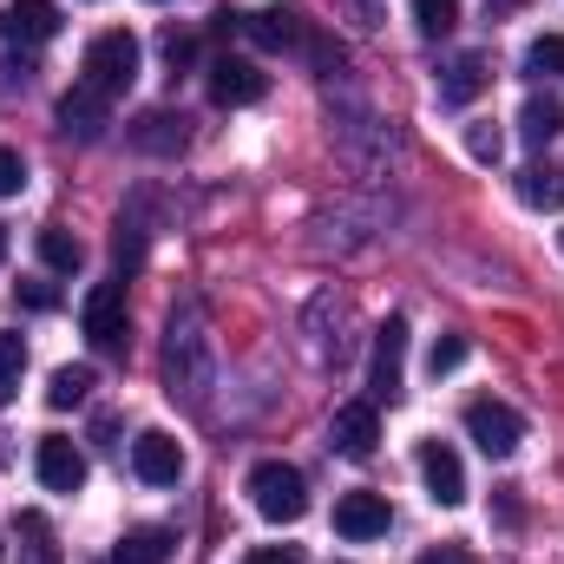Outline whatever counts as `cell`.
Masks as SVG:
<instances>
[{"instance_id": "cell-13", "label": "cell", "mask_w": 564, "mask_h": 564, "mask_svg": "<svg viewBox=\"0 0 564 564\" xmlns=\"http://www.w3.org/2000/svg\"><path fill=\"white\" fill-rule=\"evenodd\" d=\"M421 479L433 492V506H459L466 499V466H459V453L446 440H426L421 446Z\"/></svg>"}, {"instance_id": "cell-21", "label": "cell", "mask_w": 564, "mask_h": 564, "mask_svg": "<svg viewBox=\"0 0 564 564\" xmlns=\"http://www.w3.org/2000/svg\"><path fill=\"white\" fill-rule=\"evenodd\" d=\"M20 564H59V545H53L46 512H20Z\"/></svg>"}, {"instance_id": "cell-22", "label": "cell", "mask_w": 564, "mask_h": 564, "mask_svg": "<svg viewBox=\"0 0 564 564\" xmlns=\"http://www.w3.org/2000/svg\"><path fill=\"white\" fill-rule=\"evenodd\" d=\"M86 394H93V368H59V375L46 381V401H53V408H79Z\"/></svg>"}, {"instance_id": "cell-20", "label": "cell", "mask_w": 564, "mask_h": 564, "mask_svg": "<svg viewBox=\"0 0 564 564\" xmlns=\"http://www.w3.org/2000/svg\"><path fill=\"white\" fill-rule=\"evenodd\" d=\"M40 263H46V270H59V276H73V270L86 263V243H79L73 230L46 224V230H40Z\"/></svg>"}, {"instance_id": "cell-28", "label": "cell", "mask_w": 564, "mask_h": 564, "mask_svg": "<svg viewBox=\"0 0 564 564\" xmlns=\"http://www.w3.org/2000/svg\"><path fill=\"white\" fill-rule=\"evenodd\" d=\"M414 20H421V33H453L459 0H414Z\"/></svg>"}, {"instance_id": "cell-5", "label": "cell", "mask_w": 564, "mask_h": 564, "mask_svg": "<svg viewBox=\"0 0 564 564\" xmlns=\"http://www.w3.org/2000/svg\"><path fill=\"white\" fill-rule=\"evenodd\" d=\"M466 433L479 440V453H486V459H512V453H519V440H525V421H519L506 401H492V394H486V401H473V408H466Z\"/></svg>"}, {"instance_id": "cell-23", "label": "cell", "mask_w": 564, "mask_h": 564, "mask_svg": "<svg viewBox=\"0 0 564 564\" xmlns=\"http://www.w3.org/2000/svg\"><path fill=\"white\" fill-rule=\"evenodd\" d=\"M519 197H525L532 210H539V204H558V197H564L558 171H545V164H525V171H519Z\"/></svg>"}, {"instance_id": "cell-3", "label": "cell", "mask_w": 564, "mask_h": 564, "mask_svg": "<svg viewBox=\"0 0 564 564\" xmlns=\"http://www.w3.org/2000/svg\"><path fill=\"white\" fill-rule=\"evenodd\" d=\"M250 506H257L270 525H295V519L308 512V479H302L289 459H263V466L250 473Z\"/></svg>"}, {"instance_id": "cell-29", "label": "cell", "mask_w": 564, "mask_h": 564, "mask_svg": "<svg viewBox=\"0 0 564 564\" xmlns=\"http://www.w3.org/2000/svg\"><path fill=\"white\" fill-rule=\"evenodd\" d=\"M191 53H197V40H191V33H177V26H164V66H171V79L191 66Z\"/></svg>"}, {"instance_id": "cell-6", "label": "cell", "mask_w": 564, "mask_h": 564, "mask_svg": "<svg viewBox=\"0 0 564 564\" xmlns=\"http://www.w3.org/2000/svg\"><path fill=\"white\" fill-rule=\"evenodd\" d=\"M401 381H408V322H401V315H388V322L375 328L368 388H375V401H394V394H401Z\"/></svg>"}, {"instance_id": "cell-9", "label": "cell", "mask_w": 564, "mask_h": 564, "mask_svg": "<svg viewBox=\"0 0 564 564\" xmlns=\"http://www.w3.org/2000/svg\"><path fill=\"white\" fill-rule=\"evenodd\" d=\"M388 525H394V512H388V499L381 492H341L335 499V532L341 539H388Z\"/></svg>"}, {"instance_id": "cell-16", "label": "cell", "mask_w": 564, "mask_h": 564, "mask_svg": "<svg viewBox=\"0 0 564 564\" xmlns=\"http://www.w3.org/2000/svg\"><path fill=\"white\" fill-rule=\"evenodd\" d=\"M243 33L263 46V53H289V46H302L308 40V26L289 13V7H263V13H243Z\"/></svg>"}, {"instance_id": "cell-26", "label": "cell", "mask_w": 564, "mask_h": 564, "mask_svg": "<svg viewBox=\"0 0 564 564\" xmlns=\"http://www.w3.org/2000/svg\"><path fill=\"white\" fill-rule=\"evenodd\" d=\"M466 355H473V341H466V335H440V341L426 348V368H433V381H440V375H453Z\"/></svg>"}, {"instance_id": "cell-27", "label": "cell", "mask_w": 564, "mask_h": 564, "mask_svg": "<svg viewBox=\"0 0 564 564\" xmlns=\"http://www.w3.org/2000/svg\"><path fill=\"white\" fill-rule=\"evenodd\" d=\"M525 66H532V73H552V79H564V33H545V40H532Z\"/></svg>"}, {"instance_id": "cell-25", "label": "cell", "mask_w": 564, "mask_h": 564, "mask_svg": "<svg viewBox=\"0 0 564 564\" xmlns=\"http://www.w3.org/2000/svg\"><path fill=\"white\" fill-rule=\"evenodd\" d=\"M466 151H473L479 164H499V158H506V132H499L492 119H473V126H466Z\"/></svg>"}, {"instance_id": "cell-8", "label": "cell", "mask_w": 564, "mask_h": 564, "mask_svg": "<svg viewBox=\"0 0 564 564\" xmlns=\"http://www.w3.org/2000/svg\"><path fill=\"white\" fill-rule=\"evenodd\" d=\"M33 466H40V486H46V492H79V486H86V453H79L66 433H46L40 453H33Z\"/></svg>"}, {"instance_id": "cell-10", "label": "cell", "mask_w": 564, "mask_h": 564, "mask_svg": "<svg viewBox=\"0 0 564 564\" xmlns=\"http://www.w3.org/2000/svg\"><path fill=\"white\" fill-rule=\"evenodd\" d=\"M59 33V7L53 0H7L0 13V40L7 46H46Z\"/></svg>"}, {"instance_id": "cell-18", "label": "cell", "mask_w": 564, "mask_h": 564, "mask_svg": "<svg viewBox=\"0 0 564 564\" xmlns=\"http://www.w3.org/2000/svg\"><path fill=\"white\" fill-rule=\"evenodd\" d=\"M479 86H486V59H479V53H459V59L446 66V79H440V99H446V106H473Z\"/></svg>"}, {"instance_id": "cell-32", "label": "cell", "mask_w": 564, "mask_h": 564, "mask_svg": "<svg viewBox=\"0 0 564 564\" xmlns=\"http://www.w3.org/2000/svg\"><path fill=\"white\" fill-rule=\"evenodd\" d=\"M20 302H26V308H53L59 295H53V282H20Z\"/></svg>"}, {"instance_id": "cell-11", "label": "cell", "mask_w": 564, "mask_h": 564, "mask_svg": "<svg viewBox=\"0 0 564 564\" xmlns=\"http://www.w3.org/2000/svg\"><path fill=\"white\" fill-rule=\"evenodd\" d=\"M375 440H381L375 401H348V408H335V421H328V446H335L341 459H368Z\"/></svg>"}, {"instance_id": "cell-19", "label": "cell", "mask_w": 564, "mask_h": 564, "mask_svg": "<svg viewBox=\"0 0 564 564\" xmlns=\"http://www.w3.org/2000/svg\"><path fill=\"white\" fill-rule=\"evenodd\" d=\"M519 132H525V144H552L564 132V106L552 99V93H545V99L532 93V99H525V112H519Z\"/></svg>"}, {"instance_id": "cell-33", "label": "cell", "mask_w": 564, "mask_h": 564, "mask_svg": "<svg viewBox=\"0 0 564 564\" xmlns=\"http://www.w3.org/2000/svg\"><path fill=\"white\" fill-rule=\"evenodd\" d=\"M414 564H479L473 552H459V545H433L426 558H414Z\"/></svg>"}, {"instance_id": "cell-30", "label": "cell", "mask_w": 564, "mask_h": 564, "mask_svg": "<svg viewBox=\"0 0 564 564\" xmlns=\"http://www.w3.org/2000/svg\"><path fill=\"white\" fill-rule=\"evenodd\" d=\"M20 184H26V164H20V151H7V144H0V197H13Z\"/></svg>"}, {"instance_id": "cell-34", "label": "cell", "mask_w": 564, "mask_h": 564, "mask_svg": "<svg viewBox=\"0 0 564 564\" xmlns=\"http://www.w3.org/2000/svg\"><path fill=\"white\" fill-rule=\"evenodd\" d=\"M0 263H7V224H0Z\"/></svg>"}, {"instance_id": "cell-15", "label": "cell", "mask_w": 564, "mask_h": 564, "mask_svg": "<svg viewBox=\"0 0 564 564\" xmlns=\"http://www.w3.org/2000/svg\"><path fill=\"white\" fill-rule=\"evenodd\" d=\"M184 126H191L184 112L151 106V112H139V126H132V144H139V151H158V158H171V151H184V144H191V132H184Z\"/></svg>"}, {"instance_id": "cell-35", "label": "cell", "mask_w": 564, "mask_h": 564, "mask_svg": "<svg viewBox=\"0 0 564 564\" xmlns=\"http://www.w3.org/2000/svg\"><path fill=\"white\" fill-rule=\"evenodd\" d=\"M0 558H7V545H0Z\"/></svg>"}, {"instance_id": "cell-17", "label": "cell", "mask_w": 564, "mask_h": 564, "mask_svg": "<svg viewBox=\"0 0 564 564\" xmlns=\"http://www.w3.org/2000/svg\"><path fill=\"white\" fill-rule=\"evenodd\" d=\"M171 552H177L171 525H132V532L119 539V552H112V558H119V564H171Z\"/></svg>"}, {"instance_id": "cell-2", "label": "cell", "mask_w": 564, "mask_h": 564, "mask_svg": "<svg viewBox=\"0 0 564 564\" xmlns=\"http://www.w3.org/2000/svg\"><path fill=\"white\" fill-rule=\"evenodd\" d=\"M139 33H126V26H112V33H99L93 46H86V66H79V79L93 86V93H106V99H119L132 79H139Z\"/></svg>"}, {"instance_id": "cell-1", "label": "cell", "mask_w": 564, "mask_h": 564, "mask_svg": "<svg viewBox=\"0 0 564 564\" xmlns=\"http://www.w3.org/2000/svg\"><path fill=\"white\" fill-rule=\"evenodd\" d=\"M210 388V335L197 328V315H171V341H164V394L204 408Z\"/></svg>"}, {"instance_id": "cell-14", "label": "cell", "mask_w": 564, "mask_h": 564, "mask_svg": "<svg viewBox=\"0 0 564 564\" xmlns=\"http://www.w3.org/2000/svg\"><path fill=\"white\" fill-rule=\"evenodd\" d=\"M106 112H112V99H106V93H93L86 79H73V93L59 99V132L93 144L99 132H106Z\"/></svg>"}, {"instance_id": "cell-31", "label": "cell", "mask_w": 564, "mask_h": 564, "mask_svg": "<svg viewBox=\"0 0 564 564\" xmlns=\"http://www.w3.org/2000/svg\"><path fill=\"white\" fill-rule=\"evenodd\" d=\"M243 564H302L295 545H257V552H243Z\"/></svg>"}, {"instance_id": "cell-7", "label": "cell", "mask_w": 564, "mask_h": 564, "mask_svg": "<svg viewBox=\"0 0 564 564\" xmlns=\"http://www.w3.org/2000/svg\"><path fill=\"white\" fill-rule=\"evenodd\" d=\"M263 93H270V73H263L257 59L224 53V59L210 66V99H217V106H257Z\"/></svg>"}, {"instance_id": "cell-12", "label": "cell", "mask_w": 564, "mask_h": 564, "mask_svg": "<svg viewBox=\"0 0 564 564\" xmlns=\"http://www.w3.org/2000/svg\"><path fill=\"white\" fill-rule=\"evenodd\" d=\"M132 473L144 486H177L184 479V446L171 433H139L132 440Z\"/></svg>"}, {"instance_id": "cell-4", "label": "cell", "mask_w": 564, "mask_h": 564, "mask_svg": "<svg viewBox=\"0 0 564 564\" xmlns=\"http://www.w3.org/2000/svg\"><path fill=\"white\" fill-rule=\"evenodd\" d=\"M79 322H86V341H93L99 355H126V335H132V315H126V289H119V282H99V289L86 295V308H79Z\"/></svg>"}, {"instance_id": "cell-24", "label": "cell", "mask_w": 564, "mask_h": 564, "mask_svg": "<svg viewBox=\"0 0 564 564\" xmlns=\"http://www.w3.org/2000/svg\"><path fill=\"white\" fill-rule=\"evenodd\" d=\"M20 375H26V341L0 328V401H7V394H20Z\"/></svg>"}]
</instances>
